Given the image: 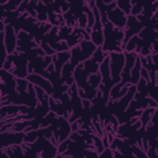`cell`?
<instances>
[{
    "mask_svg": "<svg viewBox=\"0 0 158 158\" xmlns=\"http://www.w3.org/2000/svg\"><path fill=\"white\" fill-rule=\"evenodd\" d=\"M27 80H28L30 83L35 84V85H38V86L43 88L48 95L53 93V85H52V83H51L49 80L44 79L43 77H41V75L37 74V73H31V74L27 77Z\"/></svg>",
    "mask_w": 158,
    "mask_h": 158,
    "instance_id": "277c9868",
    "label": "cell"
},
{
    "mask_svg": "<svg viewBox=\"0 0 158 158\" xmlns=\"http://www.w3.org/2000/svg\"><path fill=\"white\" fill-rule=\"evenodd\" d=\"M65 40H67V44H68V47H74V46H77V44L81 41V40H80V38H79L74 32H72V33H70Z\"/></svg>",
    "mask_w": 158,
    "mask_h": 158,
    "instance_id": "ac0fdd59",
    "label": "cell"
},
{
    "mask_svg": "<svg viewBox=\"0 0 158 158\" xmlns=\"http://www.w3.org/2000/svg\"><path fill=\"white\" fill-rule=\"evenodd\" d=\"M90 38H91V42L95 46H101L102 42H104L102 30H93V31H90Z\"/></svg>",
    "mask_w": 158,
    "mask_h": 158,
    "instance_id": "8fae6325",
    "label": "cell"
},
{
    "mask_svg": "<svg viewBox=\"0 0 158 158\" xmlns=\"http://www.w3.org/2000/svg\"><path fill=\"white\" fill-rule=\"evenodd\" d=\"M109 64H110V75L114 84L121 80L120 74L122 72L125 64V54L121 52H112L109 54Z\"/></svg>",
    "mask_w": 158,
    "mask_h": 158,
    "instance_id": "6da1fadb",
    "label": "cell"
},
{
    "mask_svg": "<svg viewBox=\"0 0 158 158\" xmlns=\"http://www.w3.org/2000/svg\"><path fill=\"white\" fill-rule=\"evenodd\" d=\"M109 53L104 52L102 48H99V49H95L94 53H93V60H95L96 63H101L104 60V58L107 56Z\"/></svg>",
    "mask_w": 158,
    "mask_h": 158,
    "instance_id": "2e32d148",
    "label": "cell"
},
{
    "mask_svg": "<svg viewBox=\"0 0 158 158\" xmlns=\"http://www.w3.org/2000/svg\"><path fill=\"white\" fill-rule=\"evenodd\" d=\"M79 47H80V52H81V59L85 60L88 59L90 56H93L94 51L96 49V46L89 41V40H81L79 42Z\"/></svg>",
    "mask_w": 158,
    "mask_h": 158,
    "instance_id": "8992f818",
    "label": "cell"
},
{
    "mask_svg": "<svg viewBox=\"0 0 158 158\" xmlns=\"http://www.w3.org/2000/svg\"><path fill=\"white\" fill-rule=\"evenodd\" d=\"M83 68L85 70V73L89 75V74H94V73H98L99 70V63H96L95 60L93 59H85L83 60Z\"/></svg>",
    "mask_w": 158,
    "mask_h": 158,
    "instance_id": "ba28073f",
    "label": "cell"
},
{
    "mask_svg": "<svg viewBox=\"0 0 158 158\" xmlns=\"http://www.w3.org/2000/svg\"><path fill=\"white\" fill-rule=\"evenodd\" d=\"M38 130H30V132L27 131V133H25V137H23V142L25 143H32L35 142L37 138H38Z\"/></svg>",
    "mask_w": 158,
    "mask_h": 158,
    "instance_id": "4fadbf2b",
    "label": "cell"
},
{
    "mask_svg": "<svg viewBox=\"0 0 158 158\" xmlns=\"http://www.w3.org/2000/svg\"><path fill=\"white\" fill-rule=\"evenodd\" d=\"M30 126V121H16V123H14L12 125V130L15 131V132H21L23 128H26V127H28Z\"/></svg>",
    "mask_w": 158,
    "mask_h": 158,
    "instance_id": "ffe728a7",
    "label": "cell"
},
{
    "mask_svg": "<svg viewBox=\"0 0 158 158\" xmlns=\"http://www.w3.org/2000/svg\"><path fill=\"white\" fill-rule=\"evenodd\" d=\"M93 88H98L101 83V75L100 73H94V74H89V81H88Z\"/></svg>",
    "mask_w": 158,
    "mask_h": 158,
    "instance_id": "9a60e30c",
    "label": "cell"
},
{
    "mask_svg": "<svg viewBox=\"0 0 158 158\" xmlns=\"http://www.w3.org/2000/svg\"><path fill=\"white\" fill-rule=\"evenodd\" d=\"M73 68H74V65L67 62L60 69V78L64 81V84H67V85H72L74 83V79H73V70L74 69Z\"/></svg>",
    "mask_w": 158,
    "mask_h": 158,
    "instance_id": "52a82bcc",
    "label": "cell"
},
{
    "mask_svg": "<svg viewBox=\"0 0 158 158\" xmlns=\"http://www.w3.org/2000/svg\"><path fill=\"white\" fill-rule=\"evenodd\" d=\"M63 20H64V22L67 23V26H69V27L74 26L75 22H77V20H75L74 15L72 14V11H65V12L63 14Z\"/></svg>",
    "mask_w": 158,
    "mask_h": 158,
    "instance_id": "e0dca14e",
    "label": "cell"
},
{
    "mask_svg": "<svg viewBox=\"0 0 158 158\" xmlns=\"http://www.w3.org/2000/svg\"><path fill=\"white\" fill-rule=\"evenodd\" d=\"M154 111H156V107H148V106H147V109L141 112V115H139V116H141L139 122H141L142 126L148 125V122L151 121V117H152V115L154 114Z\"/></svg>",
    "mask_w": 158,
    "mask_h": 158,
    "instance_id": "30bf717a",
    "label": "cell"
},
{
    "mask_svg": "<svg viewBox=\"0 0 158 158\" xmlns=\"http://www.w3.org/2000/svg\"><path fill=\"white\" fill-rule=\"evenodd\" d=\"M7 1H9V0H0V4H1V5H5Z\"/></svg>",
    "mask_w": 158,
    "mask_h": 158,
    "instance_id": "cb8c5ba5",
    "label": "cell"
},
{
    "mask_svg": "<svg viewBox=\"0 0 158 158\" xmlns=\"http://www.w3.org/2000/svg\"><path fill=\"white\" fill-rule=\"evenodd\" d=\"M106 16H107V19L110 20V22H111L114 26L118 27V28H122V27L126 25L127 15H126L122 10H120L118 7H115V9L110 10V11H107V12H106Z\"/></svg>",
    "mask_w": 158,
    "mask_h": 158,
    "instance_id": "7a4b0ae2",
    "label": "cell"
},
{
    "mask_svg": "<svg viewBox=\"0 0 158 158\" xmlns=\"http://www.w3.org/2000/svg\"><path fill=\"white\" fill-rule=\"evenodd\" d=\"M69 142H70V139H64V141H62V142H59V146H58V148H57V152L59 153V154H62V153H64L65 151H67V148H68V144H69Z\"/></svg>",
    "mask_w": 158,
    "mask_h": 158,
    "instance_id": "7402d4cb",
    "label": "cell"
},
{
    "mask_svg": "<svg viewBox=\"0 0 158 158\" xmlns=\"http://www.w3.org/2000/svg\"><path fill=\"white\" fill-rule=\"evenodd\" d=\"M70 64H73L74 67H77L80 62H83L81 59V52H80V47L77 44L74 46V48L70 51Z\"/></svg>",
    "mask_w": 158,
    "mask_h": 158,
    "instance_id": "9c48e42d",
    "label": "cell"
},
{
    "mask_svg": "<svg viewBox=\"0 0 158 158\" xmlns=\"http://www.w3.org/2000/svg\"><path fill=\"white\" fill-rule=\"evenodd\" d=\"M4 43L7 53H14L16 49V36H15V30L11 25H5V35H4Z\"/></svg>",
    "mask_w": 158,
    "mask_h": 158,
    "instance_id": "3957f363",
    "label": "cell"
},
{
    "mask_svg": "<svg viewBox=\"0 0 158 158\" xmlns=\"http://www.w3.org/2000/svg\"><path fill=\"white\" fill-rule=\"evenodd\" d=\"M41 46H42V49L44 51V53H46L47 56H52V54H54L56 51H54L47 42H43V41H42V42H41Z\"/></svg>",
    "mask_w": 158,
    "mask_h": 158,
    "instance_id": "603a6c76",
    "label": "cell"
},
{
    "mask_svg": "<svg viewBox=\"0 0 158 158\" xmlns=\"http://www.w3.org/2000/svg\"><path fill=\"white\" fill-rule=\"evenodd\" d=\"M116 6H118L120 10H122L126 15H128L131 10V0H116Z\"/></svg>",
    "mask_w": 158,
    "mask_h": 158,
    "instance_id": "5bb4252c",
    "label": "cell"
},
{
    "mask_svg": "<svg viewBox=\"0 0 158 158\" xmlns=\"http://www.w3.org/2000/svg\"><path fill=\"white\" fill-rule=\"evenodd\" d=\"M142 11H143V5H142V2H141V1H138V2H136L133 6H131L130 14H131V15H133V16H137V15L142 14Z\"/></svg>",
    "mask_w": 158,
    "mask_h": 158,
    "instance_id": "44dd1931",
    "label": "cell"
},
{
    "mask_svg": "<svg viewBox=\"0 0 158 158\" xmlns=\"http://www.w3.org/2000/svg\"><path fill=\"white\" fill-rule=\"evenodd\" d=\"M86 78H88V74L85 73V70L83 68V64H78L75 67V69L73 70V79H74L77 86L80 88V89H83L88 84Z\"/></svg>",
    "mask_w": 158,
    "mask_h": 158,
    "instance_id": "5b68a950",
    "label": "cell"
},
{
    "mask_svg": "<svg viewBox=\"0 0 158 158\" xmlns=\"http://www.w3.org/2000/svg\"><path fill=\"white\" fill-rule=\"evenodd\" d=\"M70 33H72V27H69V26H63V27L58 28L57 38H58V41H64Z\"/></svg>",
    "mask_w": 158,
    "mask_h": 158,
    "instance_id": "7c38bea8",
    "label": "cell"
},
{
    "mask_svg": "<svg viewBox=\"0 0 158 158\" xmlns=\"http://www.w3.org/2000/svg\"><path fill=\"white\" fill-rule=\"evenodd\" d=\"M27 85H28V80H23L22 78H20V79H16V90H17L20 94L26 91V89H27Z\"/></svg>",
    "mask_w": 158,
    "mask_h": 158,
    "instance_id": "d6986e66",
    "label": "cell"
}]
</instances>
